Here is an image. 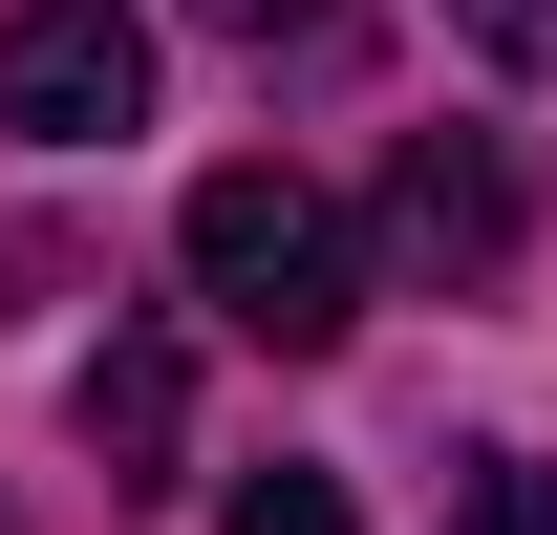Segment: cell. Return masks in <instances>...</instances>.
Wrapping results in <instances>:
<instances>
[{
	"instance_id": "cell-1",
	"label": "cell",
	"mask_w": 557,
	"mask_h": 535,
	"mask_svg": "<svg viewBox=\"0 0 557 535\" xmlns=\"http://www.w3.org/2000/svg\"><path fill=\"white\" fill-rule=\"evenodd\" d=\"M172 258H194V300H214L236 343H278V364L364 322V236H344L322 194H300L278 150H236V172H194V214H172Z\"/></svg>"
},
{
	"instance_id": "cell-2",
	"label": "cell",
	"mask_w": 557,
	"mask_h": 535,
	"mask_svg": "<svg viewBox=\"0 0 557 535\" xmlns=\"http://www.w3.org/2000/svg\"><path fill=\"white\" fill-rule=\"evenodd\" d=\"M0 129H22V150L150 129V22H129V0H0Z\"/></svg>"
},
{
	"instance_id": "cell-3",
	"label": "cell",
	"mask_w": 557,
	"mask_h": 535,
	"mask_svg": "<svg viewBox=\"0 0 557 535\" xmlns=\"http://www.w3.org/2000/svg\"><path fill=\"white\" fill-rule=\"evenodd\" d=\"M515 236H536L515 150H493V129H408V172H386V258H408L429 300H472V278H515Z\"/></svg>"
},
{
	"instance_id": "cell-4",
	"label": "cell",
	"mask_w": 557,
	"mask_h": 535,
	"mask_svg": "<svg viewBox=\"0 0 557 535\" xmlns=\"http://www.w3.org/2000/svg\"><path fill=\"white\" fill-rule=\"evenodd\" d=\"M172 428H194V364L129 322L108 364H86V450H108V493H172Z\"/></svg>"
},
{
	"instance_id": "cell-5",
	"label": "cell",
	"mask_w": 557,
	"mask_h": 535,
	"mask_svg": "<svg viewBox=\"0 0 557 535\" xmlns=\"http://www.w3.org/2000/svg\"><path fill=\"white\" fill-rule=\"evenodd\" d=\"M214 535H364V514H344V471H236Z\"/></svg>"
},
{
	"instance_id": "cell-6",
	"label": "cell",
	"mask_w": 557,
	"mask_h": 535,
	"mask_svg": "<svg viewBox=\"0 0 557 535\" xmlns=\"http://www.w3.org/2000/svg\"><path fill=\"white\" fill-rule=\"evenodd\" d=\"M450 514H472V535H557V450H493L472 493H450Z\"/></svg>"
},
{
	"instance_id": "cell-7",
	"label": "cell",
	"mask_w": 557,
	"mask_h": 535,
	"mask_svg": "<svg viewBox=\"0 0 557 535\" xmlns=\"http://www.w3.org/2000/svg\"><path fill=\"white\" fill-rule=\"evenodd\" d=\"M450 22H472L493 65H557V0H450Z\"/></svg>"
},
{
	"instance_id": "cell-8",
	"label": "cell",
	"mask_w": 557,
	"mask_h": 535,
	"mask_svg": "<svg viewBox=\"0 0 557 535\" xmlns=\"http://www.w3.org/2000/svg\"><path fill=\"white\" fill-rule=\"evenodd\" d=\"M214 22H236V43H278V22H322V0H214Z\"/></svg>"
}]
</instances>
